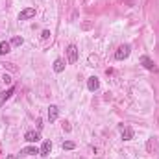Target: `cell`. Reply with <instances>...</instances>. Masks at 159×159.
I'll return each mask as SVG.
<instances>
[{"label": "cell", "instance_id": "3", "mask_svg": "<svg viewBox=\"0 0 159 159\" xmlns=\"http://www.w3.org/2000/svg\"><path fill=\"white\" fill-rule=\"evenodd\" d=\"M67 56H68V63H76L78 61V48H76V45H71L67 48Z\"/></svg>", "mask_w": 159, "mask_h": 159}, {"label": "cell", "instance_id": "9", "mask_svg": "<svg viewBox=\"0 0 159 159\" xmlns=\"http://www.w3.org/2000/svg\"><path fill=\"white\" fill-rule=\"evenodd\" d=\"M120 131H122V139L124 141H131L133 139V130H131L130 126H126V128L120 126Z\"/></svg>", "mask_w": 159, "mask_h": 159}, {"label": "cell", "instance_id": "20", "mask_svg": "<svg viewBox=\"0 0 159 159\" xmlns=\"http://www.w3.org/2000/svg\"><path fill=\"white\" fill-rule=\"evenodd\" d=\"M8 159H17V155H8Z\"/></svg>", "mask_w": 159, "mask_h": 159}, {"label": "cell", "instance_id": "8", "mask_svg": "<svg viewBox=\"0 0 159 159\" xmlns=\"http://www.w3.org/2000/svg\"><path fill=\"white\" fill-rule=\"evenodd\" d=\"M98 87H100V81H98V78H96V76H91V78L87 80V89H89V91H93V93H94Z\"/></svg>", "mask_w": 159, "mask_h": 159}, {"label": "cell", "instance_id": "1", "mask_svg": "<svg viewBox=\"0 0 159 159\" xmlns=\"http://www.w3.org/2000/svg\"><path fill=\"white\" fill-rule=\"evenodd\" d=\"M130 52H131V48H130V45H122V46H119V50L115 52V59H119V61H122V59H126V58L130 56Z\"/></svg>", "mask_w": 159, "mask_h": 159}, {"label": "cell", "instance_id": "15", "mask_svg": "<svg viewBox=\"0 0 159 159\" xmlns=\"http://www.w3.org/2000/svg\"><path fill=\"white\" fill-rule=\"evenodd\" d=\"M74 148H76V144L72 141H65L63 142V150H74Z\"/></svg>", "mask_w": 159, "mask_h": 159}, {"label": "cell", "instance_id": "6", "mask_svg": "<svg viewBox=\"0 0 159 159\" xmlns=\"http://www.w3.org/2000/svg\"><path fill=\"white\" fill-rule=\"evenodd\" d=\"M24 141L26 142H32V144H35L39 141V131H26V135H24Z\"/></svg>", "mask_w": 159, "mask_h": 159}, {"label": "cell", "instance_id": "16", "mask_svg": "<svg viewBox=\"0 0 159 159\" xmlns=\"http://www.w3.org/2000/svg\"><path fill=\"white\" fill-rule=\"evenodd\" d=\"M146 150H148V152L155 150V141H154V139H148V142H146Z\"/></svg>", "mask_w": 159, "mask_h": 159}, {"label": "cell", "instance_id": "18", "mask_svg": "<svg viewBox=\"0 0 159 159\" xmlns=\"http://www.w3.org/2000/svg\"><path fill=\"white\" fill-rule=\"evenodd\" d=\"M41 37H43V39H48V37H50V32H48V30H45L43 33H41Z\"/></svg>", "mask_w": 159, "mask_h": 159}, {"label": "cell", "instance_id": "14", "mask_svg": "<svg viewBox=\"0 0 159 159\" xmlns=\"http://www.w3.org/2000/svg\"><path fill=\"white\" fill-rule=\"evenodd\" d=\"M9 43H11V46H20V45L24 43V41H22V37H19V35H17V37H13Z\"/></svg>", "mask_w": 159, "mask_h": 159}, {"label": "cell", "instance_id": "11", "mask_svg": "<svg viewBox=\"0 0 159 159\" xmlns=\"http://www.w3.org/2000/svg\"><path fill=\"white\" fill-rule=\"evenodd\" d=\"M20 154L22 155H35V154H39V150H37V146H26L20 150Z\"/></svg>", "mask_w": 159, "mask_h": 159}, {"label": "cell", "instance_id": "19", "mask_svg": "<svg viewBox=\"0 0 159 159\" xmlns=\"http://www.w3.org/2000/svg\"><path fill=\"white\" fill-rule=\"evenodd\" d=\"M63 130H65V131H71V124H68V122H63Z\"/></svg>", "mask_w": 159, "mask_h": 159}, {"label": "cell", "instance_id": "10", "mask_svg": "<svg viewBox=\"0 0 159 159\" xmlns=\"http://www.w3.org/2000/svg\"><path fill=\"white\" fill-rule=\"evenodd\" d=\"M50 150H52V142H50V141H45V142H43V146H41V150H39V154L46 157L48 154H50Z\"/></svg>", "mask_w": 159, "mask_h": 159}, {"label": "cell", "instance_id": "2", "mask_svg": "<svg viewBox=\"0 0 159 159\" xmlns=\"http://www.w3.org/2000/svg\"><path fill=\"white\" fill-rule=\"evenodd\" d=\"M141 65L146 68V71H150V72H157V67H155V63L152 61L148 56H142L141 58Z\"/></svg>", "mask_w": 159, "mask_h": 159}, {"label": "cell", "instance_id": "12", "mask_svg": "<svg viewBox=\"0 0 159 159\" xmlns=\"http://www.w3.org/2000/svg\"><path fill=\"white\" fill-rule=\"evenodd\" d=\"M9 50H11V43H8V41H2V43H0V56L9 54Z\"/></svg>", "mask_w": 159, "mask_h": 159}, {"label": "cell", "instance_id": "7", "mask_svg": "<svg viewBox=\"0 0 159 159\" xmlns=\"http://www.w3.org/2000/svg\"><path fill=\"white\" fill-rule=\"evenodd\" d=\"M58 117H59V109H58V106H50V107H48V120H50V122H56Z\"/></svg>", "mask_w": 159, "mask_h": 159}, {"label": "cell", "instance_id": "13", "mask_svg": "<svg viewBox=\"0 0 159 159\" xmlns=\"http://www.w3.org/2000/svg\"><path fill=\"white\" fill-rule=\"evenodd\" d=\"M63 68H65V61L58 58L54 61V72H63Z\"/></svg>", "mask_w": 159, "mask_h": 159}, {"label": "cell", "instance_id": "17", "mask_svg": "<svg viewBox=\"0 0 159 159\" xmlns=\"http://www.w3.org/2000/svg\"><path fill=\"white\" fill-rule=\"evenodd\" d=\"M2 81H4L6 85H11V81H13V80H11V76H9V74H4V76H2Z\"/></svg>", "mask_w": 159, "mask_h": 159}, {"label": "cell", "instance_id": "5", "mask_svg": "<svg viewBox=\"0 0 159 159\" xmlns=\"http://www.w3.org/2000/svg\"><path fill=\"white\" fill-rule=\"evenodd\" d=\"M13 93H15V87H9L8 91H2V93H0V107H2L4 104L11 98V94H13Z\"/></svg>", "mask_w": 159, "mask_h": 159}, {"label": "cell", "instance_id": "4", "mask_svg": "<svg viewBox=\"0 0 159 159\" xmlns=\"http://www.w3.org/2000/svg\"><path fill=\"white\" fill-rule=\"evenodd\" d=\"M32 17H35V8H26L19 13V20H28Z\"/></svg>", "mask_w": 159, "mask_h": 159}]
</instances>
